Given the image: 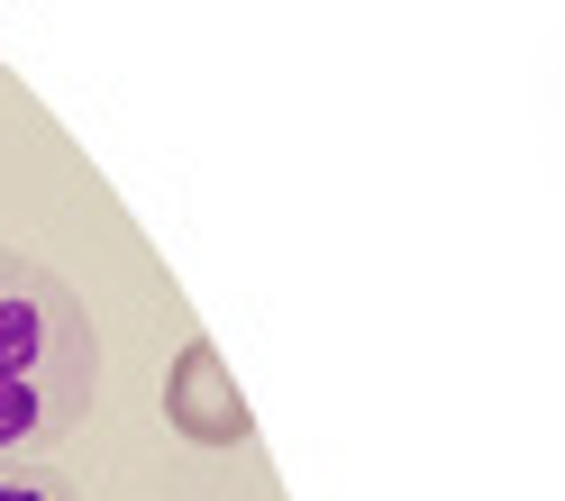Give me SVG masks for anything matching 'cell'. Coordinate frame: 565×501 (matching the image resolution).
<instances>
[{
  "label": "cell",
  "mask_w": 565,
  "mask_h": 501,
  "mask_svg": "<svg viewBox=\"0 0 565 501\" xmlns=\"http://www.w3.org/2000/svg\"><path fill=\"white\" fill-rule=\"evenodd\" d=\"M100 402V329L55 265L0 246V465H46Z\"/></svg>",
  "instance_id": "obj_1"
},
{
  "label": "cell",
  "mask_w": 565,
  "mask_h": 501,
  "mask_svg": "<svg viewBox=\"0 0 565 501\" xmlns=\"http://www.w3.org/2000/svg\"><path fill=\"white\" fill-rule=\"evenodd\" d=\"M0 501H83L55 465H0Z\"/></svg>",
  "instance_id": "obj_3"
},
{
  "label": "cell",
  "mask_w": 565,
  "mask_h": 501,
  "mask_svg": "<svg viewBox=\"0 0 565 501\" xmlns=\"http://www.w3.org/2000/svg\"><path fill=\"white\" fill-rule=\"evenodd\" d=\"M164 419L183 428L192 447H246V438H256V419H246V402H237V383H228V365H220V347H210V338H192L183 355H173Z\"/></svg>",
  "instance_id": "obj_2"
}]
</instances>
